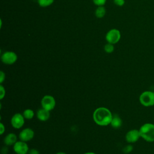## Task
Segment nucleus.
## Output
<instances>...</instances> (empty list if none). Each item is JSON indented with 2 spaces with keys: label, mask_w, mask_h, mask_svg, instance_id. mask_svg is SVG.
Here are the masks:
<instances>
[{
  "label": "nucleus",
  "mask_w": 154,
  "mask_h": 154,
  "mask_svg": "<svg viewBox=\"0 0 154 154\" xmlns=\"http://www.w3.org/2000/svg\"><path fill=\"white\" fill-rule=\"evenodd\" d=\"M140 103L145 107H150L154 105V92L147 90L142 92L139 96Z\"/></svg>",
  "instance_id": "7ed1b4c3"
},
{
  "label": "nucleus",
  "mask_w": 154,
  "mask_h": 154,
  "mask_svg": "<svg viewBox=\"0 0 154 154\" xmlns=\"http://www.w3.org/2000/svg\"><path fill=\"white\" fill-rule=\"evenodd\" d=\"M13 149L16 154H28L29 150L26 142L20 140L17 141L13 146Z\"/></svg>",
  "instance_id": "6e6552de"
},
{
  "label": "nucleus",
  "mask_w": 154,
  "mask_h": 154,
  "mask_svg": "<svg viewBox=\"0 0 154 154\" xmlns=\"http://www.w3.org/2000/svg\"><path fill=\"white\" fill-rule=\"evenodd\" d=\"M36 116L40 121L46 122L50 117V111L43 108H40L36 112Z\"/></svg>",
  "instance_id": "9b49d317"
},
{
  "label": "nucleus",
  "mask_w": 154,
  "mask_h": 154,
  "mask_svg": "<svg viewBox=\"0 0 154 154\" xmlns=\"http://www.w3.org/2000/svg\"><path fill=\"white\" fill-rule=\"evenodd\" d=\"M114 4H116L119 7H122L124 5L125 3V0H114Z\"/></svg>",
  "instance_id": "412c9836"
},
{
  "label": "nucleus",
  "mask_w": 154,
  "mask_h": 154,
  "mask_svg": "<svg viewBox=\"0 0 154 154\" xmlns=\"http://www.w3.org/2000/svg\"><path fill=\"white\" fill-rule=\"evenodd\" d=\"M106 14V8L104 6H97L95 10V16L97 18H102Z\"/></svg>",
  "instance_id": "4468645a"
},
{
  "label": "nucleus",
  "mask_w": 154,
  "mask_h": 154,
  "mask_svg": "<svg viewBox=\"0 0 154 154\" xmlns=\"http://www.w3.org/2000/svg\"><path fill=\"white\" fill-rule=\"evenodd\" d=\"M121 38L120 31L116 28L110 29L107 32L105 35V39L108 43L111 44H116Z\"/></svg>",
  "instance_id": "20e7f679"
},
{
  "label": "nucleus",
  "mask_w": 154,
  "mask_h": 154,
  "mask_svg": "<svg viewBox=\"0 0 154 154\" xmlns=\"http://www.w3.org/2000/svg\"><path fill=\"white\" fill-rule=\"evenodd\" d=\"M1 60L4 64L11 65L16 62L17 55L13 51H5L1 55Z\"/></svg>",
  "instance_id": "423d86ee"
},
{
  "label": "nucleus",
  "mask_w": 154,
  "mask_h": 154,
  "mask_svg": "<svg viewBox=\"0 0 154 154\" xmlns=\"http://www.w3.org/2000/svg\"><path fill=\"white\" fill-rule=\"evenodd\" d=\"M104 51L105 52L108 54H111L114 51V46L113 44L107 43L105 46H104Z\"/></svg>",
  "instance_id": "f3484780"
},
{
  "label": "nucleus",
  "mask_w": 154,
  "mask_h": 154,
  "mask_svg": "<svg viewBox=\"0 0 154 154\" xmlns=\"http://www.w3.org/2000/svg\"><path fill=\"white\" fill-rule=\"evenodd\" d=\"M56 154H67V153H65V152H57Z\"/></svg>",
  "instance_id": "bb28decb"
},
{
  "label": "nucleus",
  "mask_w": 154,
  "mask_h": 154,
  "mask_svg": "<svg viewBox=\"0 0 154 154\" xmlns=\"http://www.w3.org/2000/svg\"><path fill=\"white\" fill-rule=\"evenodd\" d=\"M141 138L147 142L154 141V124L146 123L139 129Z\"/></svg>",
  "instance_id": "f03ea898"
},
{
  "label": "nucleus",
  "mask_w": 154,
  "mask_h": 154,
  "mask_svg": "<svg viewBox=\"0 0 154 154\" xmlns=\"http://www.w3.org/2000/svg\"><path fill=\"white\" fill-rule=\"evenodd\" d=\"M133 150V146L130 144L128 145H126V146H125L123 149V152L124 153L128 154L131 153L132 151Z\"/></svg>",
  "instance_id": "a211bd4d"
},
{
  "label": "nucleus",
  "mask_w": 154,
  "mask_h": 154,
  "mask_svg": "<svg viewBox=\"0 0 154 154\" xmlns=\"http://www.w3.org/2000/svg\"><path fill=\"white\" fill-rule=\"evenodd\" d=\"M5 74L2 70H1L0 71V83L1 84L5 81Z\"/></svg>",
  "instance_id": "4be33fe9"
},
{
  "label": "nucleus",
  "mask_w": 154,
  "mask_h": 154,
  "mask_svg": "<svg viewBox=\"0 0 154 154\" xmlns=\"http://www.w3.org/2000/svg\"><path fill=\"white\" fill-rule=\"evenodd\" d=\"M25 119L22 114L16 113L11 118V125L13 128L19 129L24 125Z\"/></svg>",
  "instance_id": "0eeeda50"
},
{
  "label": "nucleus",
  "mask_w": 154,
  "mask_h": 154,
  "mask_svg": "<svg viewBox=\"0 0 154 154\" xmlns=\"http://www.w3.org/2000/svg\"><path fill=\"white\" fill-rule=\"evenodd\" d=\"M5 131V126L4 125V124L2 122H1L0 123V134L2 135L4 133Z\"/></svg>",
  "instance_id": "5701e85b"
},
{
  "label": "nucleus",
  "mask_w": 154,
  "mask_h": 154,
  "mask_svg": "<svg viewBox=\"0 0 154 154\" xmlns=\"http://www.w3.org/2000/svg\"><path fill=\"white\" fill-rule=\"evenodd\" d=\"M8 153V148L7 147H4L1 149V153L2 154H7Z\"/></svg>",
  "instance_id": "393cba45"
},
{
  "label": "nucleus",
  "mask_w": 154,
  "mask_h": 154,
  "mask_svg": "<svg viewBox=\"0 0 154 154\" xmlns=\"http://www.w3.org/2000/svg\"><path fill=\"white\" fill-rule=\"evenodd\" d=\"M113 114L111 111L106 107H99L93 113V119L96 124L101 126H106L110 125Z\"/></svg>",
  "instance_id": "f257e3e1"
},
{
  "label": "nucleus",
  "mask_w": 154,
  "mask_h": 154,
  "mask_svg": "<svg viewBox=\"0 0 154 154\" xmlns=\"http://www.w3.org/2000/svg\"><path fill=\"white\" fill-rule=\"evenodd\" d=\"M56 101L55 98L51 95H45L41 100L42 108L51 111L53 110L55 106Z\"/></svg>",
  "instance_id": "39448f33"
},
{
  "label": "nucleus",
  "mask_w": 154,
  "mask_h": 154,
  "mask_svg": "<svg viewBox=\"0 0 154 154\" xmlns=\"http://www.w3.org/2000/svg\"><path fill=\"white\" fill-rule=\"evenodd\" d=\"M5 96V90L2 84L0 85V99H2Z\"/></svg>",
  "instance_id": "aec40b11"
},
{
  "label": "nucleus",
  "mask_w": 154,
  "mask_h": 154,
  "mask_svg": "<svg viewBox=\"0 0 154 154\" xmlns=\"http://www.w3.org/2000/svg\"><path fill=\"white\" fill-rule=\"evenodd\" d=\"M38 5L42 7H47L53 4L54 0H38Z\"/></svg>",
  "instance_id": "dca6fc26"
},
{
  "label": "nucleus",
  "mask_w": 154,
  "mask_h": 154,
  "mask_svg": "<svg viewBox=\"0 0 154 154\" xmlns=\"http://www.w3.org/2000/svg\"><path fill=\"white\" fill-rule=\"evenodd\" d=\"M24 118L27 120L32 119L34 116V112L32 109L28 108L25 109L22 113Z\"/></svg>",
  "instance_id": "2eb2a0df"
},
{
  "label": "nucleus",
  "mask_w": 154,
  "mask_h": 154,
  "mask_svg": "<svg viewBox=\"0 0 154 154\" xmlns=\"http://www.w3.org/2000/svg\"><path fill=\"white\" fill-rule=\"evenodd\" d=\"M17 141V137L14 133L8 134L4 139V143L6 146H13Z\"/></svg>",
  "instance_id": "f8f14e48"
},
{
  "label": "nucleus",
  "mask_w": 154,
  "mask_h": 154,
  "mask_svg": "<svg viewBox=\"0 0 154 154\" xmlns=\"http://www.w3.org/2000/svg\"><path fill=\"white\" fill-rule=\"evenodd\" d=\"M34 137V131L29 128L23 129L19 134V138L20 141L28 142L31 140Z\"/></svg>",
  "instance_id": "1a4fd4ad"
},
{
  "label": "nucleus",
  "mask_w": 154,
  "mask_h": 154,
  "mask_svg": "<svg viewBox=\"0 0 154 154\" xmlns=\"http://www.w3.org/2000/svg\"><path fill=\"white\" fill-rule=\"evenodd\" d=\"M84 154H96V153H95L94 152H86Z\"/></svg>",
  "instance_id": "a878e982"
},
{
  "label": "nucleus",
  "mask_w": 154,
  "mask_h": 154,
  "mask_svg": "<svg viewBox=\"0 0 154 154\" xmlns=\"http://www.w3.org/2000/svg\"><path fill=\"white\" fill-rule=\"evenodd\" d=\"M93 2L97 6H103L106 3V0H93Z\"/></svg>",
  "instance_id": "6ab92c4d"
},
{
  "label": "nucleus",
  "mask_w": 154,
  "mask_h": 154,
  "mask_svg": "<svg viewBox=\"0 0 154 154\" xmlns=\"http://www.w3.org/2000/svg\"><path fill=\"white\" fill-rule=\"evenodd\" d=\"M28 154H40V153L38 150H37L35 149H31L29 150Z\"/></svg>",
  "instance_id": "b1692460"
},
{
  "label": "nucleus",
  "mask_w": 154,
  "mask_h": 154,
  "mask_svg": "<svg viewBox=\"0 0 154 154\" xmlns=\"http://www.w3.org/2000/svg\"><path fill=\"white\" fill-rule=\"evenodd\" d=\"M141 138L139 129H131L127 132L125 135L126 141L129 143L132 144L136 143Z\"/></svg>",
  "instance_id": "9d476101"
},
{
  "label": "nucleus",
  "mask_w": 154,
  "mask_h": 154,
  "mask_svg": "<svg viewBox=\"0 0 154 154\" xmlns=\"http://www.w3.org/2000/svg\"><path fill=\"white\" fill-rule=\"evenodd\" d=\"M111 126L114 129H118L122 125V120L117 114H114L110 123Z\"/></svg>",
  "instance_id": "ddd939ff"
}]
</instances>
